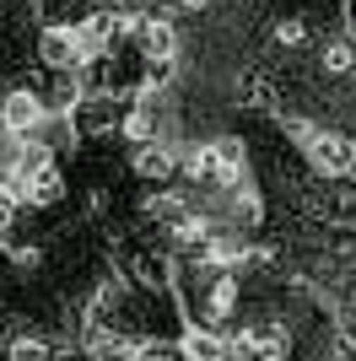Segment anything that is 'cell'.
<instances>
[{
    "label": "cell",
    "mask_w": 356,
    "mask_h": 361,
    "mask_svg": "<svg viewBox=\"0 0 356 361\" xmlns=\"http://www.w3.org/2000/svg\"><path fill=\"white\" fill-rule=\"evenodd\" d=\"M292 135L302 140V157H308V167L319 178L340 183L356 173V140L351 135H340V130H308V124H297Z\"/></svg>",
    "instance_id": "2"
},
{
    "label": "cell",
    "mask_w": 356,
    "mask_h": 361,
    "mask_svg": "<svg viewBox=\"0 0 356 361\" xmlns=\"http://www.w3.org/2000/svg\"><path fill=\"white\" fill-rule=\"evenodd\" d=\"M232 307H237V281L222 270V275H216V281L206 286V324H222Z\"/></svg>",
    "instance_id": "9"
},
{
    "label": "cell",
    "mask_w": 356,
    "mask_h": 361,
    "mask_svg": "<svg viewBox=\"0 0 356 361\" xmlns=\"http://www.w3.org/2000/svg\"><path fill=\"white\" fill-rule=\"evenodd\" d=\"M6 356L11 361H49V345L38 340V334H16L11 345H6Z\"/></svg>",
    "instance_id": "10"
},
{
    "label": "cell",
    "mask_w": 356,
    "mask_h": 361,
    "mask_svg": "<svg viewBox=\"0 0 356 361\" xmlns=\"http://www.w3.org/2000/svg\"><path fill=\"white\" fill-rule=\"evenodd\" d=\"M38 60H44V71H81V49H76V27L71 22H44V32H38Z\"/></svg>",
    "instance_id": "5"
},
{
    "label": "cell",
    "mask_w": 356,
    "mask_h": 361,
    "mask_svg": "<svg viewBox=\"0 0 356 361\" xmlns=\"http://www.w3.org/2000/svg\"><path fill=\"white\" fill-rule=\"evenodd\" d=\"M44 103H38V92L32 87H11L6 97H0V130L11 140H28V135H38L44 130Z\"/></svg>",
    "instance_id": "4"
},
{
    "label": "cell",
    "mask_w": 356,
    "mask_h": 361,
    "mask_svg": "<svg viewBox=\"0 0 356 361\" xmlns=\"http://www.w3.org/2000/svg\"><path fill=\"white\" fill-rule=\"evenodd\" d=\"M319 71L324 75H351L356 71V38L351 32H335V38L319 49Z\"/></svg>",
    "instance_id": "8"
},
{
    "label": "cell",
    "mask_w": 356,
    "mask_h": 361,
    "mask_svg": "<svg viewBox=\"0 0 356 361\" xmlns=\"http://www.w3.org/2000/svg\"><path fill=\"white\" fill-rule=\"evenodd\" d=\"M119 135L130 140V146H151V140H162V114L151 97H135L124 114H119Z\"/></svg>",
    "instance_id": "6"
},
{
    "label": "cell",
    "mask_w": 356,
    "mask_h": 361,
    "mask_svg": "<svg viewBox=\"0 0 356 361\" xmlns=\"http://www.w3.org/2000/svg\"><path fill=\"white\" fill-rule=\"evenodd\" d=\"M302 38H308V22H302V16H286L281 27H275V44L281 49H297Z\"/></svg>",
    "instance_id": "11"
},
{
    "label": "cell",
    "mask_w": 356,
    "mask_h": 361,
    "mask_svg": "<svg viewBox=\"0 0 356 361\" xmlns=\"http://www.w3.org/2000/svg\"><path fill=\"white\" fill-rule=\"evenodd\" d=\"M135 173L151 183H162L178 173V151L167 146V140H151V146H135Z\"/></svg>",
    "instance_id": "7"
},
{
    "label": "cell",
    "mask_w": 356,
    "mask_h": 361,
    "mask_svg": "<svg viewBox=\"0 0 356 361\" xmlns=\"http://www.w3.org/2000/svg\"><path fill=\"white\" fill-rule=\"evenodd\" d=\"M184 178L189 183H206V189H237L243 183V140L222 135V140H200L178 157Z\"/></svg>",
    "instance_id": "1"
},
{
    "label": "cell",
    "mask_w": 356,
    "mask_h": 361,
    "mask_svg": "<svg viewBox=\"0 0 356 361\" xmlns=\"http://www.w3.org/2000/svg\"><path fill=\"white\" fill-rule=\"evenodd\" d=\"M130 44H135V54H141L146 71H173L184 38H178V27L167 22V16H141V27H135Z\"/></svg>",
    "instance_id": "3"
}]
</instances>
